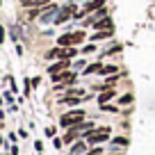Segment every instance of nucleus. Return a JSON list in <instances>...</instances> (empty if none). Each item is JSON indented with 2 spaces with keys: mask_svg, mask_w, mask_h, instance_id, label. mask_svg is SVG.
<instances>
[{
  "mask_svg": "<svg viewBox=\"0 0 155 155\" xmlns=\"http://www.w3.org/2000/svg\"><path fill=\"white\" fill-rule=\"evenodd\" d=\"M87 144H101V141H105L107 137H110V128H94V130H89L87 135Z\"/></svg>",
  "mask_w": 155,
  "mask_h": 155,
  "instance_id": "obj_1",
  "label": "nucleus"
},
{
  "mask_svg": "<svg viewBox=\"0 0 155 155\" xmlns=\"http://www.w3.org/2000/svg\"><path fill=\"white\" fill-rule=\"evenodd\" d=\"M82 121H84V112H82V110H75V112L64 114L59 123H62L64 128H73V126H78V123H82Z\"/></svg>",
  "mask_w": 155,
  "mask_h": 155,
  "instance_id": "obj_2",
  "label": "nucleus"
},
{
  "mask_svg": "<svg viewBox=\"0 0 155 155\" xmlns=\"http://www.w3.org/2000/svg\"><path fill=\"white\" fill-rule=\"evenodd\" d=\"M73 80H75V75H73L71 71H62V73H55V75H53V82H57V84H59L57 89H62L64 84H71Z\"/></svg>",
  "mask_w": 155,
  "mask_h": 155,
  "instance_id": "obj_3",
  "label": "nucleus"
},
{
  "mask_svg": "<svg viewBox=\"0 0 155 155\" xmlns=\"http://www.w3.org/2000/svg\"><path fill=\"white\" fill-rule=\"evenodd\" d=\"M73 14H75V5H66L62 12H59V16H57L55 21H57V23H64V21H66V18H71Z\"/></svg>",
  "mask_w": 155,
  "mask_h": 155,
  "instance_id": "obj_4",
  "label": "nucleus"
},
{
  "mask_svg": "<svg viewBox=\"0 0 155 155\" xmlns=\"http://www.w3.org/2000/svg\"><path fill=\"white\" fill-rule=\"evenodd\" d=\"M107 0H91V2H87L84 5V14H91V12H98L103 9V5H105Z\"/></svg>",
  "mask_w": 155,
  "mask_h": 155,
  "instance_id": "obj_5",
  "label": "nucleus"
},
{
  "mask_svg": "<svg viewBox=\"0 0 155 155\" xmlns=\"http://www.w3.org/2000/svg\"><path fill=\"white\" fill-rule=\"evenodd\" d=\"M68 64H71V59H62V62H57V64H53V66L48 68V73L50 75H55V73H62L64 68L68 66Z\"/></svg>",
  "mask_w": 155,
  "mask_h": 155,
  "instance_id": "obj_6",
  "label": "nucleus"
},
{
  "mask_svg": "<svg viewBox=\"0 0 155 155\" xmlns=\"http://www.w3.org/2000/svg\"><path fill=\"white\" fill-rule=\"evenodd\" d=\"M75 53L78 50H73V48H57V57H62V59H73Z\"/></svg>",
  "mask_w": 155,
  "mask_h": 155,
  "instance_id": "obj_7",
  "label": "nucleus"
},
{
  "mask_svg": "<svg viewBox=\"0 0 155 155\" xmlns=\"http://www.w3.org/2000/svg\"><path fill=\"white\" fill-rule=\"evenodd\" d=\"M94 28H96V30H112V21H110V18L96 21V23H94Z\"/></svg>",
  "mask_w": 155,
  "mask_h": 155,
  "instance_id": "obj_8",
  "label": "nucleus"
},
{
  "mask_svg": "<svg viewBox=\"0 0 155 155\" xmlns=\"http://www.w3.org/2000/svg\"><path fill=\"white\" fill-rule=\"evenodd\" d=\"M84 148H87V141H78V144L71 148V155H82Z\"/></svg>",
  "mask_w": 155,
  "mask_h": 155,
  "instance_id": "obj_9",
  "label": "nucleus"
},
{
  "mask_svg": "<svg viewBox=\"0 0 155 155\" xmlns=\"http://www.w3.org/2000/svg\"><path fill=\"white\" fill-rule=\"evenodd\" d=\"M112 96H114V91H112V89H107V91H103L101 96H98V103H101V105H105V103L110 101Z\"/></svg>",
  "mask_w": 155,
  "mask_h": 155,
  "instance_id": "obj_10",
  "label": "nucleus"
},
{
  "mask_svg": "<svg viewBox=\"0 0 155 155\" xmlns=\"http://www.w3.org/2000/svg\"><path fill=\"white\" fill-rule=\"evenodd\" d=\"M101 73H103V75H107V73H110V75H114V73H116V66H114V64H107V66L101 68Z\"/></svg>",
  "mask_w": 155,
  "mask_h": 155,
  "instance_id": "obj_11",
  "label": "nucleus"
},
{
  "mask_svg": "<svg viewBox=\"0 0 155 155\" xmlns=\"http://www.w3.org/2000/svg\"><path fill=\"white\" fill-rule=\"evenodd\" d=\"M59 46H73L71 34H62V37H59Z\"/></svg>",
  "mask_w": 155,
  "mask_h": 155,
  "instance_id": "obj_12",
  "label": "nucleus"
},
{
  "mask_svg": "<svg viewBox=\"0 0 155 155\" xmlns=\"http://www.w3.org/2000/svg\"><path fill=\"white\" fill-rule=\"evenodd\" d=\"M101 64H89V66L87 68H84V75H89V73H96V71H101Z\"/></svg>",
  "mask_w": 155,
  "mask_h": 155,
  "instance_id": "obj_13",
  "label": "nucleus"
},
{
  "mask_svg": "<svg viewBox=\"0 0 155 155\" xmlns=\"http://www.w3.org/2000/svg\"><path fill=\"white\" fill-rule=\"evenodd\" d=\"M46 2H48V0H21V5H46Z\"/></svg>",
  "mask_w": 155,
  "mask_h": 155,
  "instance_id": "obj_14",
  "label": "nucleus"
},
{
  "mask_svg": "<svg viewBox=\"0 0 155 155\" xmlns=\"http://www.w3.org/2000/svg\"><path fill=\"white\" fill-rule=\"evenodd\" d=\"M82 39H84V32H73L71 34V41H73V44H80Z\"/></svg>",
  "mask_w": 155,
  "mask_h": 155,
  "instance_id": "obj_15",
  "label": "nucleus"
},
{
  "mask_svg": "<svg viewBox=\"0 0 155 155\" xmlns=\"http://www.w3.org/2000/svg\"><path fill=\"white\" fill-rule=\"evenodd\" d=\"M110 34H112V30H101V32L94 34V39H103V37H110Z\"/></svg>",
  "mask_w": 155,
  "mask_h": 155,
  "instance_id": "obj_16",
  "label": "nucleus"
},
{
  "mask_svg": "<svg viewBox=\"0 0 155 155\" xmlns=\"http://www.w3.org/2000/svg\"><path fill=\"white\" fill-rule=\"evenodd\" d=\"M119 103H121V105H128V103H132V96H130V94H126V96L119 98Z\"/></svg>",
  "mask_w": 155,
  "mask_h": 155,
  "instance_id": "obj_17",
  "label": "nucleus"
},
{
  "mask_svg": "<svg viewBox=\"0 0 155 155\" xmlns=\"http://www.w3.org/2000/svg\"><path fill=\"white\" fill-rule=\"evenodd\" d=\"M94 50H96V46L94 44H89V46H84L82 50H80V53H84V55H89V53H94Z\"/></svg>",
  "mask_w": 155,
  "mask_h": 155,
  "instance_id": "obj_18",
  "label": "nucleus"
},
{
  "mask_svg": "<svg viewBox=\"0 0 155 155\" xmlns=\"http://www.w3.org/2000/svg\"><path fill=\"white\" fill-rule=\"evenodd\" d=\"M114 144H116V146H128V139H126V137H116Z\"/></svg>",
  "mask_w": 155,
  "mask_h": 155,
  "instance_id": "obj_19",
  "label": "nucleus"
},
{
  "mask_svg": "<svg viewBox=\"0 0 155 155\" xmlns=\"http://www.w3.org/2000/svg\"><path fill=\"white\" fill-rule=\"evenodd\" d=\"M101 153H103L101 148H94V150H91V153H89V155H101Z\"/></svg>",
  "mask_w": 155,
  "mask_h": 155,
  "instance_id": "obj_20",
  "label": "nucleus"
},
{
  "mask_svg": "<svg viewBox=\"0 0 155 155\" xmlns=\"http://www.w3.org/2000/svg\"><path fill=\"white\" fill-rule=\"evenodd\" d=\"M2 32H5V30H2V28H0V41H2V39H5V34H2Z\"/></svg>",
  "mask_w": 155,
  "mask_h": 155,
  "instance_id": "obj_21",
  "label": "nucleus"
}]
</instances>
